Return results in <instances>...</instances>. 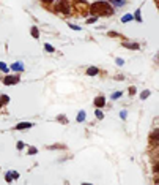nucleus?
<instances>
[{
  "instance_id": "obj_1",
  "label": "nucleus",
  "mask_w": 159,
  "mask_h": 185,
  "mask_svg": "<svg viewBox=\"0 0 159 185\" xmlns=\"http://www.w3.org/2000/svg\"><path fill=\"white\" fill-rule=\"evenodd\" d=\"M90 13L93 16H112L114 6L109 2H95L90 5Z\"/></svg>"
},
{
  "instance_id": "obj_2",
  "label": "nucleus",
  "mask_w": 159,
  "mask_h": 185,
  "mask_svg": "<svg viewBox=\"0 0 159 185\" xmlns=\"http://www.w3.org/2000/svg\"><path fill=\"white\" fill-rule=\"evenodd\" d=\"M55 10L60 11V13H63V14H69V10H71V6H69V2H68V0H60V2L57 3Z\"/></svg>"
},
{
  "instance_id": "obj_3",
  "label": "nucleus",
  "mask_w": 159,
  "mask_h": 185,
  "mask_svg": "<svg viewBox=\"0 0 159 185\" xmlns=\"http://www.w3.org/2000/svg\"><path fill=\"white\" fill-rule=\"evenodd\" d=\"M19 79H21V76L19 74H14V76H5V79H3V82H5L6 85H13V84H17Z\"/></svg>"
},
{
  "instance_id": "obj_4",
  "label": "nucleus",
  "mask_w": 159,
  "mask_h": 185,
  "mask_svg": "<svg viewBox=\"0 0 159 185\" xmlns=\"http://www.w3.org/2000/svg\"><path fill=\"white\" fill-rule=\"evenodd\" d=\"M104 105H106V98L104 97H96L95 98V106L96 108H103Z\"/></svg>"
},
{
  "instance_id": "obj_5",
  "label": "nucleus",
  "mask_w": 159,
  "mask_h": 185,
  "mask_svg": "<svg viewBox=\"0 0 159 185\" xmlns=\"http://www.w3.org/2000/svg\"><path fill=\"white\" fill-rule=\"evenodd\" d=\"M123 48H128V49H134V51H137V49H140V46H139V43H123Z\"/></svg>"
},
{
  "instance_id": "obj_6",
  "label": "nucleus",
  "mask_w": 159,
  "mask_h": 185,
  "mask_svg": "<svg viewBox=\"0 0 159 185\" xmlns=\"http://www.w3.org/2000/svg\"><path fill=\"white\" fill-rule=\"evenodd\" d=\"M33 124H30V122H22V124H17L16 125V130H27V128H32Z\"/></svg>"
},
{
  "instance_id": "obj_7",
  "label": "nucleus",
  "mask_w": 159,
  "mask_h": 185,
  "mask_svg": "<svg viewBox=\"0 0 159 185\" xmlns=\"http://www.w3.org/2000/svg\"><path fill=\"white\" fill-rule=\"evenodd\" d=\"M98 73H99V70L96 68V66H88V68H87V74H88V76H96Z\"/></svg>"
},
{
  "instance_id": "obj_8",
  "label": "nucleus",
  "mask_w": 159,
  "mask_h": 185,
  "mask_svg": "<svg viewBox=\"0 0 159 185\" xmlns=\"http://www.w3.org/2000/svg\"><path fill=\"white\" fill-rule=\"evenodd\" d=\"M11 70H13V71H22V70H24V65L19 64V62H16V64L11 65Z\"/></svg>"
},
{
  "instance_id": "obj_9",
  "label": "nucleus",
  "mask_w": 159,
  "mask_h": 185,
  "mask_svg": "<svg viewBox=\"0 0 159 185\" xmlns=\"http://www.w3.org/2000/svg\"><path fill=\"white\" fill-rule=\"evenodd\" d=\"M158 135H159L158 130H154V131L151 133V141H153V145H158Z\"/></svg>"
},
{
  "instance_id": "obj_10",
  "label": "nucleus",
  "mask_w": 159,
  "mask_h": 185,
  "mask_svg": "<svg viewBox=\"0 0 159 185\" xmlns=\"http://www.w3.org/2000/svg\"><path fill=\"white\" fill-rule=\"evenodd\" d=\"M30 33H32L33 38H40V30H38V27H32V30H30Z\"/></svg>"
},
{
  "instance_id": "obj_11",
  "label": "nucleus",
  "mask_w": 159,
  "mask_h": 185,
  "mask_svg": "<svg viewBox=\"0 0 159 185\" xmlns=\"http://www.w3.org/2000/svg\"><path fill=\"white\" fill-rule=\"evenodd\" d=\"M85 117H87V114H85V111H79V114H77V122H84Z\"/></svg>"
},
{
  "instance_id": "obj_12",
  "label": "nucleus",
  "mask_w": 159,
  "mask_h": 185,
  "mask_svg": "<svg viewBox=\"0 0 159 185\" xmlns=\"http://www.w3.org/2000/svg\"><path fill=\"white\" fill-rule=\"evenodd\" d=\"M107 2H110V3H114V5H117V6H123L125 5V0H107Z\"/></svg>"
},
{
  "instance_id": "obj_13",
  "label": "nucleus",
  "mask_w": 159,
  "mask_h": 185,
  "mask_svg": "<svg viewBox=\"0 0 159 185\" xmlns=\"http://www.w3.org/2000/svg\"><path fill=\"white\" fill-rule=\"evenodd\" d=\"M132 14H125V16L121 18V22H129V21H132Z\"/></svg>"
},
{
  "instance_id": "obj_14",
  "label": "nucleus",
  "mask_w": 159,
  "mask_h": 185,
  "mask_svg": "<svg viewBox=\"0 0 159 185\" xmlns=\"http://www.w3.org/2000/svg\"><path fill=\"white\" fill-rule=\"evenodd\" d=\"M132 18H135V21H137V22H142V16H140V10H137V11H135V14H134V16Z\"/></svg>"
},
{
  "instance_id": "obj_15",
  "label": "nucleus",
  "mask_w": 159,
  "mask_h": 185,
  "mask_svg": "<svg viewBox=\"0 0 159 185\" xmlns=\"http://www.w3.org/2000/svg\"><path fill=\"white\" fill-rule=\"evenodd\" d=\"M148 97H150V90H143V92L140 93V98H142V100H146Z\"/></svg>"
},
{
  "instance_id": "obj_16",
  "label": "nucleus",
  "mask_w": 159,
  "mask_h": 185,
  "mask_svg": "<svg viewBox=\"0 0 159 185\" xmlns=\"http://www.w3.org/2000/svg\"><path fill=\"white\" fill-rule=\"evenodd\" d=\"M44 49L47 51V52H54V46L49 44V43H46V44H44Z\"/></svg>"
},
{
  "instance_id": "obj_17",
  "label": "nucleus",
  "mask_w": 159,
  "mask_h": 185,
  "mask_svg": "<svg viewBox=\"0 0 159 185\" xmlns=\"http://www.w3.org/2000/svg\"><path fill=\"white\" fill-rule=\"evenodd\" d=\"M121 95H123L121 92H115V93H112V97H110V98H112V100H118V98L121 97Z\"/></svg>"
},
{
  "instance_id": "obj_18",
  "label": "nucleus",
  "mask_w": 159,
  "mask_h": 185,
  "mask_svg": "<svg viewBox=\"0 0 159 185\" xmlns=\"http://www.w3.org/2000/svg\"><path fill=\"white\" fill-rule=\"evenodd\" d=\"M0 70H2L3 73H8V66L3 64V62H0Z\"/></svg>"
},
{
  "instance_id": "obj_19",
  "label": "nucleus",
  "mask_w": 159,
  "mask_h": 185,
  "mask_svg": "<svg viewBox=\"0 0 159 185\" xmlns=\"http://www.w3.org/2000/svg\"><path fill=\"white\" fill-rule=\"evenodd\" d=\"M10 172V176L13 177V179H19V172L17 171H8Z\"/></svg>"
},
{
  "instance_id": "obj_20",
  "label": "nucleus",
  "mask_w": 159,
  "mask_h": 185,
  "mask_svg": "<svg viewBox=\"0 0 159 185\" xmlns=\"http://www.w3.org/2000/svg\"><path fill=\"white\" fill-rule=\"evenodd\" d=\"M0 101H2L3 105H5V103H8V101H10V97H8V95H2V98H0Z\"/></svg>"
},
{
  "instance_id": "obj_21",
  "label": "nucleus",
  "mask_w": 159,
  "mask_h": 185,
  "mask_svg": "<svg viewBox=\"0 0 159 185\" xmlns=\"http://www.w3.org/2000/svg\"><path fill=\"white\" fill-rule=\"evenodd\" d=\"M96 21H98V16H93V18H90V19L87 21V24H95Z\"/></svg>"
},
{
  "instance_id": "obj_22",
  "label": "nucleus",
  "mask_w": 159,
  "mask_h": 185,
  "mask_svg": "<svg viewBox=\"0 0 159 185\" xmlns=\"http://www.w3.org/2000/svg\"><path fill=\"white\" fill-rule=\"evenodd\" d=\"M68 27H71L73 30H80L79 25H74V24H71V22H68Z\"/></svg>"
},
{
  "instance_id": "obj_23",
  "label": "nucleus",
  "mask_w": 159,
  "mask_h": 185,
  "mask_svg": "<svg viewBox=\"0 0 159 185\" xmlns=\"http://www.w3.org/2000/svg\"><path fill=\"white\" fill-rule=\"evenodd\" d=\"M115 62H117V65H120V66L125 64V60H123V59H120V57H118V59H115Z\"/></svg>"
},
{
  "instance_id": "obj_24",
  "label": "nucleus",
  "mask_w": 159,
  "mask_h": 185,
  "mask_svg": "<svg viewBox=\"0 0 159 185\" xmlns=\"http://www.w3.org/2000/svg\"><path fill=\"white\" fill-rule=\"evenodd\" d=\"M107 35H109V37H112V38L118 37V33H117V32H114V30H110V32H109V33H107Z\"/></svg>"
},
{
  "instance_id": "obj_25",
  "label": "nucleus",
  "mask_w": 159,
  "mask_h": 185,
  "mask_svg": "<svg viewBox=\"0 0 159 185\" xmlns=\"http://www.w3.org/2000/svg\"><path fill=\"white\" fill-rule=\"evenodd\" d=\"M95 114H96V117H98V119H103V117H104V114L101 112V111H95Z\"/></svg>"
},
{
  "instance_id": "obj_26",
  "label": "nucleus",
  "mask_w": 159,
  "mask_h": 185,
  "mask_svg": "<svg viewBox=\"0 0 159 185\" xmlns=\"http://www.w3.org/2000/svg\"><path fill=\"white\" fill-rule=\"evenodd\" d=\"M5 179H6V182H11V180H13V177H11V176H10V172H6Z\"/></svg>"
},
{
  "instance_id": "obj_27",
  "label": "nucleus",
  "mask_w": 159,
  "mask_h": 185,
  "mask_svg": "<svg viewBox=\"0 0 159 185\" xmlns=\"http://www.w3.org/2000/svg\"><path fill=\"white\" fill-rule=\"evenodd\" d=\"M126 116H128L126 111H121V112H120V117H121V119H126Z\"/></svg>"
},
{
  "instance_id": "obj_28",
  "label": "nucleus",
  "mask_w": 159,
  "mask_h": 185,
  "mask_svg": "<svg viewBox=\"0 0 159 185\" xmlns=\"http://www.w3.org/2000/svg\"><path fill=\"white\" fill-rule=\"evenodd\" d=\"M59 120H60V122H63V124H66V117H65V116H60V117H59Z\"/></svg>"
},
{
  "instance_id": "obj_29",
  "label": "nucleus",
  "mask_w": 159,
  "mask_h": 185,
  "mask_svg": "<svg viewBox=\"0 0 159 185\" xmlns=\"http://www.w3.org/2000/svg\"><path fill=\"white\" fill-rule=\"evenodd\" d=\"M36 152H38V149H35V147H32V149L29 150V153H30V155H32V153H36Z\"/></svg>"
},
{
  "instance_id": "obj_30",
  "label": "nucleus",
  "mask_w": 159,
  "mask_h": 185,
  "mask_svg": "<svg viewBox=\"0 0 159 185\" xmlns=\"http://www.w3.org/2000/svg\"><path fill=\"white\" fill-rule=\"evenodd\" d=\"M135 93V87H129V95H134Z\"/></svg>"
},
{
  "instance_id": "obj_31",
  "label": "nucleus",
  "mask_w": 159,
  "mask_h": 185,
  "mask_svg": "<svg viewBox=\"0 0 159 185\" xmlns=\"http://www.w3.org/2000/svg\"><path fill=\"white\" fill-rule=\"evenodd\" d=\"M22 147H24V143H22V141H19V143H17V149H19V150H21Z\"/></svg>"
},
{
  "instance_id": "obj_32",
  "label": "nucleus",
  "mask_w": 159,
  "mask_h": 185,
  "mask_svg": "<svg viewBox=\"0 0 159 185\" xmlns=\"http://www.w3.org/2000/svg\"><path fill=\"white\" fill-rule=\"evenodd\" d=\"M43 3H46V5H50V3H52V0H41Z\"/></svg>"
},
{
  "instance_id": "obj_33",
  "label": "nucleus",
  "mask_w": 159,
  "mask_h": 185,
  "mask_svg": "<svg viewBox=\"0 0 159 185\" xmlns=\"http://www.w3.org/2000/svg\"><path fill=\"white\" fill-rule=\"evenodd\" d=\"M2 105H3V103H2V101H0V108H2Z\"/></svg>"
}]
</instances>
